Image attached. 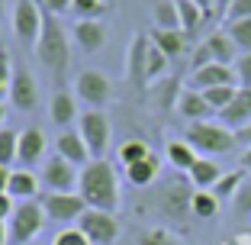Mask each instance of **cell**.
<instances>
[{"label":"cell","mask_w":251,"mask_h":245,"mask_svg":"<svg viewBox=\"0 0 251 245\" xmlns=\"http://www.w3.org/2000/svg\"><path fill=\"white\" fill-rule=\"evenodd\" d=\"M77 193L84 197L87 207L116 213V210H119V178H116V168H113L106 158H94L90 164H84Z\"/></svg>","instance_id":"6da1fadb"},{"label":"cell","mask_w":251,"mask_h":245,"mask_svg":"<svg viewBox=\"0 0 251 245\" xmlns=\"http://www.w3.org/2000/svg\"><path fill=\"white\" fill-rule=\"evenodd\" d=\"M71 32L58 23V16L45 13L42 23V36L36 42V55L42 61V68L49 71L52 78H65L68 65H71Z\"/></svg>","instance_id":"7a4b0ae2"},{"label":"cell","mask_w":251,"mask_h":245,"mask_svg":"<svg viewBox=\"0 0 251 245\" xmlns=\"http://www.w3.org/2000/svg\"><path fill=\"white\" fill-rule=\"evenodd\" d=\"M187 142H190L197 152H203V155H226V152L235 149V129L222 126V123H209V119H203V123H190L187 126Z\"/></svg>","instance_id":"3957f363"},{"label":"cell","mask_w":251,"mask_h":245,"mask_svg":"<svg viewBox=\"0 0 251 245\" xmlns=\"http://www.w3.org/2000/svg\"><path fill=\"white\" fill-rule=\"evenodd\" d=\"M45 223H49V219H45L42 200H23V203H16L13 216L7 219V226H10V242H13V245H29V242H36V236L42 232Z\"/></svg>","instance_id":"277c9868"},{"label":"cell","mask_w":251,"mask_h":245,"mask_svg":"<svg viewBox=\"0 0 251 245\" xmlns=\"http://www.w3.org/2000/svg\"><path fill=\"white\" fill-rule=\"evenodd\" d=\"M10 23H13L16 42H20L23 49H32V45L39 42V36H42V23H45L42 3H39V0H16Z\"/></svg>","instance_id":"5b68a950"},{"label":"cell","mask_w":251,"mask_h":245,"mask_svg":"<svg viewBox=\"0 0 251 245\" xmlns=\"http://www.w3.org/2000/svg\"><path fill=\"white\" fill-rule=\"evenodd\" d=\"M190 178H171L161 184V191H158V207H161V213L168 216L171 223H184L190 213V200H193V191H190Z\"/></svg>","instance_id":"8992f818"},{"label":"cell","mask_w":251,"mask_h":245,"mask_svg":"<svg viewBox=\"0 0 251 245\" xmlns=\"http://www.w3.org/2000/svg\"><path fill=\"white\" fill-rule=\"evenodd\" d=\"M42 187L49 193H77V184H81V168H74L71 162H65L61 155H49L42 162Z\"/></svg>","instance_id":"52a82bcc"},{"label":"cell","mask_w":251,"mask_h":245,"mask_svg":"<svg viewBox=\"0 0 251 245\" xmlns=\"http://www.w3.org/2000/svg\"><path fill=\"white\" fill-rule=\"evenodd\" d=\"M77 133L84 136L87 149L94 158H103L106 149H110V139H113V123L103 110H84L81 119H77Z\"/></svg>","instance_id":"ba28073f"},{"label":"cell","mask_w":251,"mask_h":245,"mask_svg":"<svg viewBox=\"0 0 251 245\" xmlns=\"http://www.w3.org/2000/svg\"><path fill=\"white\" fill-rule=\"evenodd\" d=\"M238 58V45L229 39V32L219 29L213 36H206L203 42L193 49V68H203V65H235Z\"/></svg>","instance_id":"9c48e42d"},{"label":"cell","mask_w":251,"mask_h":245,"mask_svg":"<svg viewBox=\"0 0 251 245\" xmlns=\"http://www.w3.org/2000/svg\"><path fill=\"white\" fill-rule=\"evenodd\" d=\"M77 226H81V232L90 239V245H113L119 239V232H123L116 213H110V210H94V207L84 210Z\"/></svg>","instance_id":"30bf717a"},{"label":"cell","mask_w":251,"mask_h":245,"mask_svg":"<svg viewBox=\"0 0 251 245\" xmlns=\"http://www.w3.org/2000/svg\"><path fill=\"white\" fill-rule=\"evenodd\" d=\"M74 97L84 100L90 110H100L103 104H110L113 81L103 75V71H97V68H84L81 75L74 78Z\"/></svg>","instance_id":"8fae6325"},{"label":"cell","mask_w":251,"mask_h":245,"mask_svg":"<svg viewBox=\"0 0 251 245\" xmlns=\"http://www.w3.org/2000/svg\"><path fill=\"white\" fill-rule=\"evenodd\" d=\"M42 210H45V219L49 223H58V226H71L77 223L87 210L81 193H45L42 197Z\"/></svg>","instance_id":"7c38bea8"},{"label":"cell","mask_w":251,"mask_h":245,"mask_svg":"<svg viewBox=\"0 0 251 245\" xmlns=\"http://www.w3.org/2000/svg\"><path fill=\"white\" fill-rule=\"evenodd\" d=\"M10 107H13L16 113H32V110H39V84H36L32 71L23 65V61H16V68H13Z\"/></svg>","instance_id":"4fadbf2b"},{"label":"cell","mask_w":251,"mask_h":245,"mask_svg":"<svg viewBox=\"0 0 251 245\" xmlns=\"http://www.w3.org/2000/svg\"><path fill=\"white\" fill-rule=\"evenodd\" d=\"M71 42L81 49L84 55H97L110 39V29H106V20H74L71 23Z\"/></svg>","instance_id":"5bb4252c"},{"label":"cell","mask_w":251,"mask_h":245,"mask_svg":"<svg viewBox=\"0 0 251 245\" xmlns=\"http://www.w3.org/2000/svg\"><path fill=\"white\" fill-rule=\"evenodd\" d=\"M222 84H235L238 87L232 65H203V68H193L190 78H187V87L193 90H209V87H222Z\"/></svg>","instance_id":"9a60e30c"},{"label":"cell","mask_w":251,"mask_h":245,"mask_svg":"<svg viewBox=\"0 0 251 245\" xmlns=\"http://www.w3.org/2000/svg\"><path fill=\"white\" fill-rule=\"evenodd\" d=\"M45 149H49V139L39 126H26L20 129V155H16V164L20 168H36L45 158Z\"/></svg>","instance_id":"2e32d148"},{"label":"cell","mask_w":251,"mask_h":245,"mask_svg":"<svg viewBox=\"0 0 251 245\" xmlns=\"http://www.w3.org/2000/svg\"><path fill=\"white\" fill-rule=\"evenodd\" d=\"M55 155H61L65 162H71L74 168H84V164L94 162L87 142H84V136L77 133V129H65V133L55 139Z\"/></svg>","instance_id":"e0dca14e"},{"label":"cell","mask_w":251,"mask_h":245,"mask_svg":"<svg viewBox=\"0 0 251 245\" xmlns=\"http://www.w3.org/2000/svg\"><path fill=\"white\" fill-rule=\"evenodd\" d=\"M39 191H42V178H39L32 168H13V171H10L7 193L13 197L16 203H23V200H36Z\"/></svg>","instance_id":"ac0fdd59"},{"label":"cell","mask_w":251,"mask_h":245,"mask_svg":"<svg viewBox=\"0 0 251 245\" xmlns=\"http://www.w3.org/2000/svg\"><path fill=\"white\" fill-rule=\"evenodd\" d=\"M49 119H52V126H58V129L77 123V119H81V113H77V97H74L71 90H55V94L49 97Z\"/></svg>","instance_id":"d6986e66"},{"label":"cell","mask_w":251,"mask_h":245,"mask_svg":"<svg viewBox=\"0 0 251 245\" xmlns=\"http://www.w3.org/2000/svg\"><path fill=\"white\" fill-rule=\"evenodd\" d=\"M148 32H135L129 39V55H126V78L135 84H145V58H148Z\"/></svg>","instance_id":"ffe728a7"},{"label":"cell","mask_w":251,"mask_h":245,"mask_svg":"<svg viewBox=\"0 0 251 245\" xmlns=\"http://www.w3.org/2000/svg\"><path fill=\"white\" fill-rule=\"evenodd\" d=\"M219 123H222V126H229V129H235V133L248 126V123H251V87H238L235 100L219 113Z\"/></svg>","instance_id":"44dd1931"},{"label":"cell","mask_w":251,"mask_h":245,"mask_svg":"<svg viewBox=\"0 0 251 245\" xmlns=\"http://www.w3.org/2000/svg\"><path fill=\"white\" fill-rule=\"evenodd\" d=\"M177 113L187 119V123H203V119H209V104H206V97L200 94V90L193 87H184L177 94Z\"/></svg>","instance_id":"7402d4cb"},{"label":"cell","mask_w":251,"mask_h":245,"mask_svg":"<svg viewBox=\"0 0 251 245\" xmlns=\"http://www.w3.org/2000/svg\"><path fill=\"white\" fill-rule=\"evenodd\" d=\"M148 39H151V42H155L158 49L174 61V58H180V55L187 52V39H190V36H187L184 29H151Z\"/></svg>","instance_id":"603a6c76"},{"label":"cell","mask_w":251,"mask_h":245,"mask_svg":"<svg viewBox=\"0 0 251 245\" xmlns=\"http://www.w3.org/2000/svg\"><path fill=\"white\" fill-rule=\"evenodd\" d=\"M164 155H168V164H171L174 171H184V174H187V171L197 164L200 152L193 149L187 139H171V142H168V149H164Z\"/></svg>","instance_id":"cb8c5ba5"},{"label":"cell","mask_w":251,"mask_h":245,"mask_svg":"<svg viewBox=\"0 0 251 245\" xmlns=\"http://www.w3.org/2000/svg\"><path fill=\"white\" fill-rule=\"evenodd\" d=\"M187 178H190V184L197 187V191H213L216 181L222 178V168L213 162V158H197V164H193L190 171H187Z\"/></svg>","instance_id":"d4e9b609"},{"label":"cell","mask_w":251,"mask_h":245,"mask_svg":"<svg viewBox=\"0 0 251 245\" xmlns=\"http://www.w3.org/2000/svg\"><path fill=\"white\" fill-rule=\"evenodd\" d=\"M158 171H161L158 155H148V158H142V162H135V164L126 168V181H129L132 187H148V184L158 181Z\"/></svg>","instance_id":"484cf974"},{"label":"cell","mask_w":251,"mask_h":245,"mask_svg":"<svg viewBox=\"0 0 251 245\" xmlns=\"http://www.w3.org/2000/svg\"><path fill=\"white\" fill-rule=\"evenodd\" d=\"M219 197L213 191H193V200H190V213L197 219H216L219 216Z\"/></svg>","instance_id":"4316f807"},{"label":"cell","mask_w":251,"mask_h":245,"mask_svg":"<svg viewBox=\"0 0 251 245\" xmlns=\"http://www.w3.org/2000/svg\"><path fill=\"white\" fill-rule=\"evenodd\" d=\"M151 16H155V29H180L177 0H155Z\"/></svg>","instance_id":"83f0119b"},{"label":"cell","mask_w":251,"mask_h":245,"mask_svg":"<svg viewBox=\"0 0 251 245\" xmlns=\"http://www.w3.org/2000/svg\"><path fill=\"white\" fill-rule=\"evenodd\" d=\"M177 13H180V29H184L187 36H193V32L206 23V13H203L193 0H177Z\"/></svg>","instance_id":"f1b7e54d"},{"label":"cell","mask_w":251,"mask_h":245,"mask_svg":"<svg viewBox=\"0 0 251 245\" xmlns=\"http://www.w3.org/2000/svg\"><path fill=\"white\" fill-rule=\"evenodd\" d=\"M20 155V129H0V168H13Z\"/></svg>","instance_id":"f546056e"},{"label":"cell","mask_w":251,"mask_h":245,"mask_svg":"<svg viewBox=\"0 0 251 245\" xmlns=\"http://www.w3.org/2000/svg\"><path fill=\"white\" fill-rule=\"evenodd\" d=\"M200 94L206 97V104H209V110H213L216 116H219V113L226 110V107H229L232 100H235L238 87H235V84H222V87H209V90H200Z\"/></svg>","instance_id":"4dcf8cb0"},{"label":"cell","mask_w":251,"mask_h":245,"mask_svg":"<svg viewBox=\"0 0 251 245\" xmlns=\"http://www.w3.org/2000/svg\"><path fill=\"white\" fill-rule=\"evenodd\" d=\"M248 178V171H226V174H222L219 181H216V187H213V193L216 197H219V200H232V197H235L238 193V187H242V181Z\"/></svg>","instance_id":"1f68e13d"},{"label":"cell","mask_w":251,"mask_h":245,"mask_svg":"<svg viewBox=\"0 0 251 245\" xmlns=\"http://www.w3.org/2000/svg\"><path fill=\"white\" fill-rule=\"evenodd\" d=\"M106 13H113L103 0H74L71 3V16L74 20H103Z\"/></svg>","instance_id":"d6a6232c"},{"label":"cell","mask_w":251,"mask_h":245,"mask_svg":"<svg viewBox=\"0 0 251 245\" xmlns=\"http://www.w3.org/2000/svg\"><path fill=\"white\" fill-rule=\"evenodd\" d=\"M116 155H119V162H123V168H129V164L148 158V155H151V149H148V142H142V139H126L123 145L116 149Z\"/></svg>","instance_id":"836d02e7"},{"label":"cell","mask_w":251,"mask_h":245,"mask_svg":"<svg viewBox=\"0 0 251 245\" xmlns=\"http://www.w3.org/2000/svg\"><path fill=\"white\" fill-rule=\"evenodd\" d=\"M168 65H171V58L158 49L155 42L148 45V58H145V84H151L155 78H161L164 71H168Z\"/></svg>","instance_id":"e575fe53"},{"label":"cell","mask_w":251,"mask_h":245,"mask_svg":"<svg viewBox=\"0 0 251 245\" xmlns=\"http://www.w3.org/2000/svg\"><path fill=\"white\" fill-rule=\"evenodd\" d=\"M226 32H229V39L238 45V52H251V16L248 20L226 23Z\"/></svg>","instance_id":"d590c367"},{"label":"cell","mask_w":251,"mask_h":245,"mask_svg":"<svg viewBox=\"0 0 251 245\" xmlns=\"http://www.w3.org/2000/svg\"><path fill=\"white\" fill-rule=\"evenodd\" d=\"M13 55L7 52V45H0V100H7L10 97V84H13Z\"/></svg>","instance_id":"8d00e7d4"},{"label":"cell","mask_w":251,"mask_h":245,"mask_svg":"<svg viewBox=\"0 0 251 245\" xmlns=\"http://www.w3.org/2000/svg\"><path fill=\"white\" fill-rule=\"evenodd\" d=\"M135 245H180V242L171 236L168 229H161V226H151V229H145V232L139 236V242H135Z\"/></svg>","instance_id":"74e56055"},{"label":"cell","mask_w":251,"mask_h":245,"mask_svg":"<svg viewBox=\"0 0 251 245\" xmlns=\"http://www.w3.org/2000/svg\"><path fill=\"white\" fill-rule=\"evenodd\" d=\"M52 245H90V239L81 232V226H65L61 232H55Z\"/></svg>","instance_id":"f35d334b"},{"label":"cell","mask_w":251,"mask_h":245,"mask_svg":"<svg viewBox=\"0 0 251 245\" xmlns=\"http://www.w3.org/2000/svg\"><path fill=\"white\" fill-rule=\"evenodd\" d=\"M232 203H235V213H238V216H251V178L242 181L238 193L232 197Z\"/></svg>","instance_id":"ab89813d"},{"label":"cell","mask_w":251,"mask_h":245,"mask_svg":"<svg viewBox=\"0 0 251 245\" xmlns=\"http://www.w3.org/2000/svg\"><path fill=\"white\" fill-rule=\"evenodd\" d=\"M235 78H238V87H251V52H242L235 58Z\"/></svg>","instance_id":"60d3db41"},{"label":"cell","mask_w":251,"mask_h":245,"mask_svg":"<svg viewBox=\"0 0 251 245\" xmlns=\"http://www.w3.org/2000/svg\"><path fill=\"white\" fill-rule=\"evenodd\" d=\"M251 16V0H232V7L226 10V23L232 20H248Z\"/></svg>","instance_id":"b9f144b4"},{"label":"cell","mask_w":251,"mask_h":245,"mask_svg":"<svg viewBox=\"0 0 251 245\" xmlns=\"http://www.w3.org/2000/svg\"><path fill=\"white\" fill-rule=\"evenodd\" d=\"M39 3H42V10L45 13H52V16H65V13H71V3L74 0H39Z\"/></svg>","instance_id":"7bdbcfd3"},{"label":"cell","mask_w":251,"mask_h":245,"mask_svg":"<svg viewBox=\"0 0 251 245\" xmlns=\"http://www.w3.org/2000/svg\"><path fill=\"white\" fill-rule=\"evenodd\" d=\"M16 210V200L10 197V193H0V219H10Z\"/></svg>","instance_id":"ee69618b"},{"label":"cell","mask_w":251,"mask_h":245,"mask_svg":"<svg viewBox=\"0 0 251 245\" xmlns=\"http://www.w3.org/2000/svg\"><path fill=\"white\" fill-rule=\"evenodd\" d=\"M238 164H242V171H248V174H251V145L238 155Z\"/></svg>","instance_id":"f6af8a7d"},{"label":"cell","mask_w":251,"mask_h":245,"mask_svg":"<svg viewBox=\"0 0 251 245\" xmlns=\"http://www.w3.org/2000/svg\"><path fill=\"white\" fill-rule=\"evenodd\" d=\"M193 3H197L206 16H213V10H216V0H193Z\"/></svg>","instance_id":"bcb514c9"},{"label":"cell","mask_w":251,"mask_h":245,"mask_svg":"<svg viewBox=\"0 0 251 245\" xmlns=\"http://www.w3.org/2000/svg\"><path fill=\"white\" fill-rule=\"evenodd\" d=\"M229 7H232V0H216V10H213V13L226 20V10H229Z\"/></svg>","instance_id":"7dc6e473"},{"label":"cell","mask_w":251,"mask_h":245,"mask_svg":"<svg viewBox=\"0 0 251 245\" xmlns=\"http://www.w3.org/2000/svg\"><path fill=\"white\" fill-rule=\"evenodd\" d=\"M10 242V226H7V219H0V245H7Z\"/></svg>","instance_id":"c3c4849f"},{"label":"cell","mask_w":251,"mask_h":245,"mask_svg":"<svg viewBox=\"0 0 251 245\" xmlns=\"http://www.w3.org/2000/svg\"><path fill=\"white\" fill-rule=\"evenodd\" d=\"M7 181H10V168H0V193H7Z\"/></svg>","instance_id":"681fc988"},{"label":"cell","mask_w":251,"mask_h":245,"mask_svg":"<svg viewBox=\"0 0 251 245\" xmlns=\"http://www.w3.org/2000/svg\"><path fill=\"white\" fill-rule=\"evenodd\" d=\"M238 142H248V145H251V123H248V126H245V129H238Z\"/></svg>","instance_id":"f907efd6"},{"label":"cell","mask_w":251,"mask_h":245,"mask_svg":"<svg viewBox=\"0 0 251 245\" xmlns=\"http://www.w3.org/2000/svg\"><path fill=\"white\" fill-rule=\"evenodd\" d=\"M3 119H7V104L0 100V129H3Z\"/></svg>","instance_id":"816d5d0a"},{"label":"cell","mask_w":251,"mask_h":245,"mask_svg":"<svg viewBox=\"0 0 251 245\" xmlns=\"http://www.w3.org/2000/svg\"><path fill=\"white\" fill-rule=\"evenodd\" d=\"M3 13H7V0H0V20H3Z\"/></svg>","instance_id":"f5cc1de1"},{"label":"cell","mask_w":251,"mask_h":245,"mask_svg":"<svg viewBox=\"0 0 251 245\" xmlns=\"http://www.w3.org/2000/svg\"><path fill=\"white\" fill-rule=\"evenodd\" d=\"M103 3H106V7H110V10H113V7H116V0H103Z\"/></svg>","instance_id":"db71d44e"},{"label":"cell","mask_w":251,"mask_h":245,"mask_svg":"<svg viewBox=\"0 0 251 245\" xmlns=\"http://www.w3.org/2000/svg\"><path fill=\"white\" fill-rule=\"evenodd\" d=\"M226 245H238V242H226Z\"/></svg>","instance_id":"11a10c76"},{"label":"cell","mask_w":251,"mask_h":245,"mask_svg":"<svg viewBox=\"0 0 251 245\" xmlns=\"http://www.w3.org/2000/svg\"><path fill=\"white\" fill-rule=\"evenodd\" d=\"M29 245H39V242H29Z\"/></svg>","instance_id":"9f6ffc18"}]
</instances>
